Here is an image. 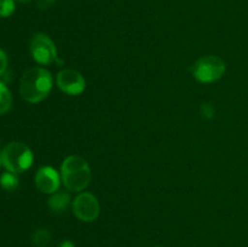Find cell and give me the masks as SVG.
<instances>
[{
  "label": "cell",
  "instance_id": "obj_1",
  "mask_svg": "<svg viewBox=\"0 0 248 247\" xmlns=\"http://www.w3.org/2000/svg\"><path fill=\"white\" fill-rule=\"evenodd\" d=\"M53 77L47 69L41 67L29 68L19 81V93L28 103H39L50 94Z\"/></svg>",
  "mask_w": 248,
  "mask_h": 247
},
{
  "label": "cell",
  "instance_id": "obj_2",
  "mask_svg": "<svg viewBox=\"0 0 248 247\" xmlns=\"http://www.w3.org/2000/svg\"><path fill=\"white\" fill-rule=\"evenodd\" d=\"M92 178L91 169L84 157L69 155L61 166V179L65 188L70 191H82Z\"/></svg>",
  "mask_w": 248,
  "mask_h": 247
},
{
  "label": "cell",
  "instance_id": "obj_3",
  "mask_svg": "<svg viewBox=\"0 0 248 247\" xmlns=\"http://www.w3.org/2000/svg\"><path fill=\"white\" fill-rule=\"evenodd\" d=\"M1 159L7 171L19 174L31 169L34 156L28 145L22 142H11L2 149Z\"/></svg>",
  "mask_w": 248,
  "mask_h": 247
},
{
  "label": "cell",
  "instance_id": "obj_4",
  "mask_svg": "<svg viewBox=\"0 0 248 247\" xmlns=\"http://www.w3.org/2000/svg\"><path fill=\"white\" fill-rule=\"evenodd\" d=\"M227 65L220 57L206 55L199 58L191 67V73L199 82L210 84L219 80L224 75Z\"/></svg>",
  "mask_w": 248,
  "mask_h": 247
},
{
  "label": "cell",
  "instance_id": "obj_5",
  "mask_svg": "<svg viewBox=\"0 0 248 247\" xmlns=\"http://www.w3.org/2000/svg\"><path fill=\"white\" fill-rule=\"evenodd\" d=\"M29 51L33 60L43 65L51 64L58 57L55 43L50 36L44 33L34 34L29 43Z\"/></svg>",
  "mask_w": 248,
  "mask_h": 247
},
{
  "label": "cell",
  "instance_id": "obj_6",
  "mask_svg": "<svg viewBox=\"0 0 248 247\" xmlns=\"http://www.w3.org/2000/svg\"><path fill=\"white\" fill-rule=\"evenodd\" d=\"M73 213L78 219L81 222L91 223L96 220L99 216V207L98 199L91 193H80L77 198L73 200L72 203Z\"/></svg>",
  "mask_w": 248,
  "mask_h": 247
},
{
  "label": "cell",
  "instance_id": "obj_7",
  "mask_svg": "<svg viewBox=\"0 0 248 247\" xmlns=\"http://www.w3.org/2000/svg\"><path fill=\"white\" fill-rule=\"evenodd\" d=\"M57 86L69 96L81 94L86 89V81L81 73L75 69H63L57 74Z\"/></svg>",
  "mask_w": 248,
  "mask_h": 247
},
{
  "label": "cell",
  "instance_id": "obj_8",
  "mask_svg": "<svg viewBox=\"0 0 248 247\" xmlns=\"http://www.w3.org/2000/svg\"><path fill=\"white\" fill-rule=\"evenodd\" d=\"M61 176L53 167L43 166L38 170L35 174V185L41 193L51 194L60 189Z\"/></svg>",
  "mask_w": 248,
  "mask_h": 247
},
{
  "label": "cell",
  "instance_id": "obj_9",
  "mask_svg": "<svg viewBox=\"0 0 248 247\" xmlns=\"http://www.w3.org/2000/svg\"><path fill=\"white\" fill-rule=\"evenodd\" d=\"M70 203V195L69 193L64 190H58L51 195L48 199V207L51 211L55 213H62L64 212L65 208H68Z\"/></svg>",
  "mask_w": 248,
  "mask_h": 247
},
{
  "label": "cell",
  "instance_id": "obj_10",
  "mask_svg": "<svg viewBox=\"0 0 248 247\" xmlns=\"http://www.w3.org/2000/svg\"><path fill=\"white\" fill-rule=\"evenodd\" d=\"M12 107V94L4 82L0 81V115L7 113Z\"/></svg>",
  "mask_w": 248,
  "mask_h": 247
},
{
  "label": "cell",
  "instance_id": "obj_11",
  "mask_svg": "<svg viewBox=\"0 0 248 247\" xmlns=\"http://www.w3.org/2000/svg\"><path fill=\"white\" fill-rule=\"evenodd\" d=\"M0 186L6 191H14L18 186V178L12 172H4L0 176Z\"/></svg>",
  "mask_w": 248,
  "mask_h": 247
},
{
  "label": "cell",
  "instance_id": "obj_12",
  "mask_svg": "<svg viewBox=\"0 0 248 247\" xmlns=\"http://www.w3.org/2000/svg\"><path fill=\"white\" fill-rule=\"evenodd\" d=\"M51 232L47 229H38L31 235V242L36 247H45L50 242Z\"/></svg>",
  "mask_w": 248,
  "mask_h": 247
},
{
  "label": "cell",
  "instance_id": "obj_13",
  "mask_svg": "<svg viewBox=\"0 0 248 247\" xmlns=\"http://www.w3.org/2000/svg\"><path fill=\"white\" fill-rule=\"evenodd\" d=\"M16 0H0V17H10L16 9Z\"/></svg>",
  "mask_w": 248,
  "mask_h": 247
},
{
  "label": "cell",
  "instance_id": "obj_14",
  "mask_svg": "<svg viewBox=\"0 0 248 247\" xmlns=\"http://www.w3.org/2000/svg\"><path fill=\"white\" fill-rule=\"evenodd\" d=\"M7 63H9V58H7V55L5 53V51L0 50V77H2V75L6 73Z\"/></svg>",
  "mask_w": 248,
  "mask_h": 247
},
{
  "label": "cell",
  "instance_id": "obj_15",
  "mask_svg": "<svg viewBox=\"0 0 248 247\" xmlns=\"http://www.w3.org/2000/svg\"><path fill=\"white\" fill-rule=\"evenodd\" d=\"M201 110H202L203 116H206V118H213V116H215V108H213L210 103L203 104Z\"/></svg>",
  "mask_w": 248,
  "mask_h": 247
},
{
  "label": "cell",
  "instance_id": "obj_16",
  "mask_svg": "<svg viewBox=\"0 0 248 247\" xmlns=\"http://www.w3.org/2000/svg\"><path fill=\"white\" fill-rule=\"evenodd\" d=\"M56 0H39L38 1V7L40 10H46L51 6V5L55 4Z\"/></svg>",
  "mask_w": 248,
  "mask_h": 247
},
{
  "label": "cell",
  "instance_id": "obj_17",
  "mask_svg": "<svg viewBox=\"0 0 248 247\" xmlns=\"http://www.w3.org/2000/svg\"><path fill=\"white\" fill-rule=\"evenodd\" d=\"M58 247H75V245L74 242L69 241V240H63V241L58 245Z\"/></svg>",
  "mask_w": 248,
  "mask_h": 247
},
{
  "label": "cell",
  "instance_id": "obj_18",
  "mask_svg": "<svg viewBox=\"0 0 248 247\" xmlns=\"http://www.w3.org/2000/svg\"><path fill=\"white\" fill-rule=\"evenodd\" d=\"M16 1H18V2H29V1H31V0H16Z\"/></svg>",
  "mask_w": 248,
  "mask_h": 247
},
{
  "label": "cell",
  "instance_id": "obj_19",
  "mask_svg": "<svg viewBox=\"0 0 248 247\" xmlns=\"http://www.w3.org/2000/svg\"><path fill=\"white\" fill-rule=\"evenodd\" d=\"M2 165V159H1V153H0V166Z\"/></svg>",
  "mask_w": 248,
  "mask_h": 247
},
{
  "label": "cell",
  "instance_id": "obj_20",
  "mask_svg": "<svg viewBox=\"0 0 248 247\" xmlns=\"http://www.w3.org/2000/svg\"><path fill=\"white\" fill-rule=\"evenodd\" d=\"M155 247H165V246H155Z\"/></svg>",
  "mask_w": 248,
  "mask_h": 247
}]
</instances>
